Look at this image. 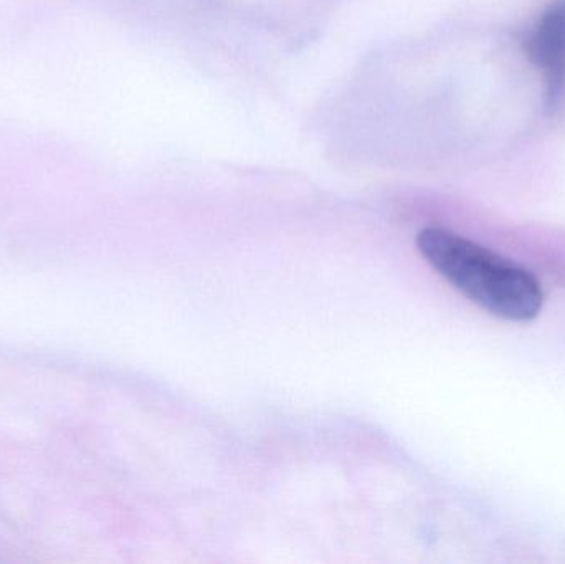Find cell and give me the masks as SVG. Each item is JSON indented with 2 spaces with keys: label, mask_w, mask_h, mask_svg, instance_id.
<instances>
[{
  "label": "cell",
  "mask_w": 565,
  "mask_h": 564,
  "mask_svg": "<svg viewBox=\"0 0 565 564\" xmlns=\"http://www.w3.org/2000/svg\"><path fill=\"white\" fill-rule=\"evenodd\" d=\"M527 58L546 73L547 106L554 108L565 76V0H556L543 13L524 43Z\"/></svg>",
  "instance_id": "7a4b0ae2"
},
{
  "label": "cell",
  "mask_w": 565,
  "mask_h": 564,
  "mask_svg": "<svg viewBox=\"0 0 565 564\" xmlns=\"http://www.w3.org/2000/svg\"><path fill=\"white\" fill-rule=\"evenodd\" d=\"M417 247L448 284L488 313L527 321L543 310L540 281L510 258L438 227L424 228Z\"/></svg>",
  "instance_id": "6da1fadb"
}]
</instances>
